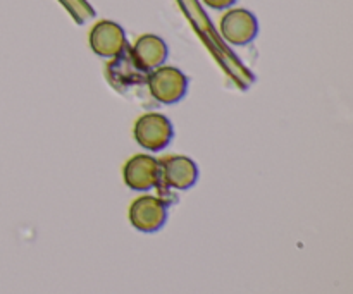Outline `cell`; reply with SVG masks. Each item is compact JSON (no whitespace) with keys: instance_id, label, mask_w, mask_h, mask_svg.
Listing matches in <instances>:
<instances>
[{"instance_id":"6da1fadb","label":"cell","mask_w":353,"mask_h":294,"mask_svg":"<svg viewBox=\"0 0 353 294\" xmlns=\"http://www.w3.org/2000/svg\"><path fill=\"white\" fill-rule=\"evenodd\" d=\"M134 140L140 147L148 151H161L171 143L172 129L171 120L159 112H147L140 116L133 127Z\"/></svg>"},{"instance_id":"7a4b0ae2","label":"cell","mask_w":353,"mask_h":294,"mask_svg":"<svg viewBox=\"0 0 353 294\" xmlns=\"http://www.w3.org/2000/svg\"><path fill=\"white\" fill-rule=\"evenodd\" d=\"M150 95L157 102L171 105L183 100L188 90V79L179 69L171 67V65H161V67L150 71L147 78Z\"/></svg>"},{"instance_id":"3957f363","label":"cell","mask_w":353,"mask_h":294,"mask_svg":"<svg viewBox=\"0 0 353 294\" xmlns=\"http://www.w3.org/2000/svg\"><path fill=\"white\" fill-rule=\"evenodd\" d=\"M168 220V203L159 196H138L130 207V222L140 233L161 231Z\"/></svg>"},{"instance_id":"277c9868","label":"cell","mask_w":353,"mask_h":294,"mask_svg":"<svg viewBox=\"0 0 353 294\" xmlns=\"http://www.w3.org/2000/svg\"><path fill=\"white\" fill-rule=\"evenodd\" d=\"M124 182L133 191H148L161 185V165L152 155H133L123 167Z\"/></svg>"},{"instance_id":"5b68a950","label":"cell","mask_w":353,"mask_h":294,"mask_svg":"<svg viewBox=\"0 0 353 294\" xmlns=\"http://www.w3.org/2000/svg\"><path fill=\"white\" fill-rule=\"evenodd\" d=\"M219 31L224 40L234 47H245L259 33V21L250 10L231 9L221 17Z\"/></svg>"},{"instance_id":"8992f818","label":"cell","mask_w":353,"mask_h":294,"mask_svg":"<svg viewBox=\"0 0 353 294\" xmlns=\"http://www.w3.org/2000/svg\"><path fill=\"white\" fill-rule=\"evenodd\" d=\"M126 33L114 21L102 19L90 30V47L99 57H117L126 50Z\"/></svg>"},{"instance_id":"52a82bcc","label":"cell","mask_w":353,"mask_h":294,"mask_svg":"<svg viewBox=\"0 0 353 294\" xmlns=\"http://www.w3.org/2000/svg\"><path fill=\"white\" fill-rule=\"evenodd\" d=\"M161 165V182L168 188L186 191L193 188L199 179V167L192 158L185 155H169L159 160Z\"/></svg>"},{"instance_id":"ba28073f","label":"cell","mask_w":353,"mask_h":294,"mask_svg":"<svg viewBox=\"0 0 353 294\" xmlns=\"http://www.w3.org/2000/svg\"><path fill=\"white\" fill-rule=\"evenodd\" d=\"M133 61L143 69L150 72L161 67L168 59V45L157 34H141L130 50Z\"/></svg>"},{"instance_id":"9c48e42d","label":"cell","mask_w":353,"mask_h":294,"mask_svg":"<svg viewBox=\"0 0 353 294\" xmlns=\"http://www.w3.org/2000/svg\"><path fill=\"white\" fill-rule=\"evenodd\" d=\"M150 72H145L137 62L133 61L131 54H121L114 57V61L107 65V78L116 88H126V86L147 83Z\"/></svg>"},{"instance_id":"30bf717a","label":"cell","mask_w":353,"mask_h":294,"mask_svg":"<svg viewBox=\"0 0 353 294\" xmlns=\"http://www.w3.org/2000/svg\"><path fill=\"white\" fill-rule=\"evenodd\" d=\"M203 3H205L207 7H210V9H228V7L233 6L236 0H202Z\"/></svg>"}]
</instances>
